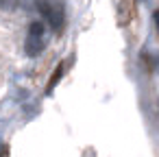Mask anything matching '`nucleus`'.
<instances>
[{
  "label": "nucleus",
  "instance_id": "6",
  "mask_svg": "<svg viewBox=\"0 0 159 157\" xmlns=\"http://www.w3.org/2000/svg\"><path fill=\"white\" fill-rule=\"evenodd\" d=\"M13 2H16V5H18V0H13ZM0 5H2V7H5V0H0ZM7 7H13V5H11V2H9V5H7Z\"/></svg>",
  "mask_w": 159,
  "mask_h": 157
},
{
  "label": "nucleus",
  "instance_id": "4",
  "mask_svg": "<svg viewBox=\"0 0 159 157\" xmlns=\"http://www.w3.org/2000/svg\"><path fill=\"white\" fill-rule=\"evenodd\" d=\"M63 66H66V63H59V66H57V70H55V74H52V79L48 81V87H46V92H48V94H50V92L55 90L57 81L61 79V74H63Z\"/></svg>",
  "mask_w": 159,
  "mask_h": 157
},
{
  "label": "nucleus",
  "instance_id": "2",
  "mask_svg": "<svg viewBox=\"0 0 159 157\" xmlns=\"http://www.w3.org/2000/svg\"><path fill=\"white\" fill-rule=\"evenodd\" d=\"M24 48H26V55L29 57L42 55V50L46 48V29H44L42 22H33L29 26V35H26Z\"/></svg>",
  "mask_w": 159,
  "mask_h": 157
},
{
  "label": "nucleus",
  "instance_id": "1",
  "mask_svg": "<svg viewBox=\"0 0 159 157\" xmlns=\"http://www.w3.org/2000/svg\"><path fill=\"white\" fill-rule=\"evenodd\" d=\"M37 9L39 13L48 20V24L59 33L63 31V24H66V11H63V5L59 0H37Z\"/></svg>",
  "mask_w": 159,
  "mask_h": 157
},
{
  "label": "nucleus",
  "instance_id": "3",
  "mask_svg": "<svg viewBox=\"0 0 159 157\" xmlns=\"http://www.w3.org/2000/svg\"><path fill=\"white\" fill-rule=\"evenodd\" d=\"M135 13H137V2L135 0H120V5H118V24L120 26L131 24Z\"/></svg>",
  "mask_w": 159,
  "mask_h": 157
},
{
  "label": "nucleus",
  "instance_id": "5",
  "mask_svg": "<svg viewBox=\"0 0 159 157\" xmlns=\"http://www.w3.org/2000/svg\"><path fill=\"white\" fill-rule=\"evenodd\" d=\"M155 24H157V31H159V11H155Z\"/></svg>",
  "mask_w": 159,
  "mask_h": 157
}]
</instances>
